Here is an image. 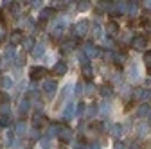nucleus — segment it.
Instances as JSON below:
<instances>
[{
    "mask_svg": "<svg viewBox=\"0 0 151 149\" xmlns=\"http://www.w3.org/2000/svg\"><path fill=\"white\" fill-rule=\"evenodd\" d=\"M149 111H151L149 104H140V106H139V110H137V115H139V119H144V117H147V115H149Z\"/></svg>",
    "mask_w": 151,
    "mask_h": 149,
    "instance_id": "f3484780",
    "label": "nucleus"
},
{
    "mask_svg": "<svg viewBox=\"0 0 151 149\" xmlns=\"http://www.w3.org/2000/svg\"><path fill=\"white\" fill-rule=\"evenodd\" d=\"M14 133H16L18 137H24V135L27 133V126H25V122H24V120H20V122H16V128H14Z\"/></svg>",
    "mask_w": 151,
    "mask_h": 149,
    "instance_id": "dca6fc26",
    "label": "nucleus"
},
{
    "mask_svg": "<svg viewBox=\"0 0 151 149\" xmlns=\"http://www.w3.org/2000/svg\"><path fill=\"white\" fill-rule=\"evenodd\" d=\"M58 131H60V126H58V124H52V126H49V133H47V137H49V138L58 137Z\"/></svg>",
    "mask_w": 151,
    "mask_h": 149,
    "instance_id": "b1692460",
    "label": "nucleus"
},
{
    "mask_svg": "<svg viewBox=\"0 0 151 149\" xmlns=\"http://www.w3.org/2000/svg\"><path fill=\"white\" fill-rule=\"evenodd\" d=\"M92 149H99V144H93V145H92Z\"/></svg>",
    "mask_w": 151,
    "mask_h": 149,
    "instance_id": "3c124183",
    "label": "nucleus"
},
{
    "mask_svg": "<svg viewBox=\"0 0 151 149\" xmlns=\"http://www.w3.org/2000/svg\"><path fill=\"white\" fill-rule=\"evenodd\" d=\"M113 11L115 13H121V14H124V13H128V2H122V0H119V2H113Z\"/></svg>",
    "mask_w": 151,
    "mask_h": 149,
    "instance_id": "ddd939ff",
    "label": "nucleus"
},
{
    "mask_svg": "<svg viewBox=\"0 0 151 149\" xmlns=\"http://www.w3.org/2000/svg\"><path fill=\"white\" fill-rule=\"evenodd\" d=\"M78 59H79V63H81V67H85V65H88V58H86V56L81 52L79 56H78Z\"/></svg>",
    "mask_w": 151,
    "mask_h": 149,
    "instance_id": "4c0bfd02",
    "label": "nucleus"
},
{
    "mask_svg": "<svg viewBox=\"0 0 151 149\" xmlns=\"http://www.w3.org/2000/svg\"><path fill=\"white\" fill-rule=\"evenodd\" d=\"M93 113H97V108H96V104H92L88 110H86V113H85V117L86 119H92L93 117Z\"/></svg>",
    "mask_w": 151,
    "mask_h": 149,
    "instance_id": "cd10ccee",
    "label": "nucleus"
},
{
    "mask_svg": "<svg viewBox=\"0 0 151 149\" xmlns=\"http://www.w3.org/2000/svg\"><path fill=\"white\" fill-rule=\"evenodd\" d=\"M93 92H96V86H93L92 83H88V85H86V95H92Z\"/></svg>",
    "mask_w": 151,
    "mask_h": 149,
    "instance_id": "79ce46f5",
    "label": "nucleus"
},
{
    "mask_svg": "<svg viewBox=\"0 0 151 149\" xmlns=\"http://www.w3.org/2000/svg\"><path fill=\"white\" fill-rule=\"evenodd\" d=\"M42 90L45 92V95H47V97H54V95H56V92H58V83H56L54 79H45Z\"/></svg>",
    "mask_w": 151,
    "mask_h": 149,
    "instance_id": "f03ea898",
    "label": "nucleus"
},
{
    "mask_svg": "<svg viewBox=\"0 0 151 149\" xmlns=\"http://www.w3.org/2000/svg\"><path fill=\"white\" fill-rule=\"evenodd\" d=\"M9 124H11V115H2V119H0V126L7 128Z\"/></svg>",
    "mask_w": 151,
    "mask_h": 149,
    "instance_id": "c85d7f7f",
    "label": "nucleus"
},
{
    "mask_svg": "<svg viewBox=\"0 0 151 149\" xmlns=\"http://www.w3.org/2000/svg\"><path fill=\"white\" fill-rule=\"evenodd\" d=\"M106 31H108L110 36H113V34H117V32H119V25H117L115 22H110V24L106 25Z\"/></svg>",
    "mask_w": 151,
    "mask_h": 149,
    "instance_id": "5701e85b",
    "label": "nucleus"
},
{
    "mask_svg": "<svg viewBox=\"0 0 151 149\" xmlns=\"http://www.w3.org/2000/svg\"><path fill=\"white\" fill-rule=\"evenodd\" d=\"M22 43H24V50H27V52L31 50V52H32V47H34V40H32V38H24Z\"/></svg>",
    "mask_w": 151,
    "mask_h": 149,
    "instance_id": "a878e982",
    "label": "nucleus"
},
{
    "mask_svg": "<svg viewBox=\"0 0 151 149\" xmlns=\"http://www.w3.org/2000/svg\"><path fill=\"white\" fill-rule=\"evenodd\" d=\"M14 61V47H7L4 52V65H11Z\"/></svg>",
    "mask_w": 151,
    "mask_h": 149,
    "instance_id": "9b49d317",
    "label": "nucleus"
},
{
    "mask_svg": "<svg viewBox=\"0 0 151 149\" xmlns=\"http://www.w3.org/2000/svg\"><path fill=\"white\" fill-rule=\"evenodd\" d=\"M29 76H31L32 81H36V79H40V77L47 76V68H45V67H32L31 72H29Z\"/></svg>",
    "mask_w": 151,
    "mask_h": 149,
    "instance_id": "0eeeda50",
    "label": "nucleus"
},
{
    "mask_svg": "<svg viewBox=\"0 0 151 149\" xmlns=\"http://www.w3.org/2000/svg\"><path fill=\"white\" fill-rule=\"evenodd\" d=\"M65 31H67V22L65 20H56L54 25H52V29H50V36H52L54 40H58V38L63 36Z\"/></svg>",
    "mask_w": 151,
    "mask_h": 149,
    "instance_id": "f257e3e1",
    "label": "nucleus"
},
{
    "mask_svg": "<svg viewBox=\"0 0 151 149\" xmlns=\"http://www.w3.org/2000/svg\"><path fill=\"white\" fill-rule=\"evenodd\" d=\"M45 122H47V119H45L43 113H34V117H32V124H34V128H40V126H43Z\"/></svg>",
    "mask_w": 151,
    "mask_h": 149,
    "instance_id": "2eb2a0df",
    "label": "nucleus"
},
{
    "mask_svg": "<svg viewBox=\"0 0 151 149\" xmlns=\"http://www.w3.org/2000/svg\"><path fill=\"white\" fill-rule=\"evenodd\" d=\"M29 108H31L29 99H27V97H25V99H22V102H20V113H27Z\"/></svg>",
    "mask_w": 151,
    "mask_h": 149,
    "instance_id": "bb28decb",
    "label": "nucleus"
},
{
    "mask_svg": "<svg viewBox=\"0 0 151 149\" xmlns=\"http://www.w3.org/2000/svg\"><path fill=\"white\" fill-rule=\"evenodd\" d=\"M83 90H85V86L81 85V81L78 83V86H76V92H74V94L76 95H78V97H81V94H83Z\"/></svg>",
    "mask_w": 151,
    "mask_h": 149,
    "instance_id": "58836bf2",
    "label": "nucleus"
},
{
    "mask_svg": "<svg viewBox=\"0 0 151 149\" xmlns=\"http://www.w3.org/2000/svg\"><path fill=\"white\" fill-rule=\"evenodd\" d=\"M137 13H139V4L137 2H128V14L137 16Z\"/></svg>",
    "mask_w": 151,
    "mask_h": 149,
    "instance_id": "aec40b11",
    "label": "nucleus"
},
{
    "mask_svg": "<svg viewBox=\"0 0 151 149\" xmlns=\"http://www.w3.org/2000/svg\"><path fill=\"white\" fill-rule=\"evenodd\" d=\"M146 38H144V36H137V38H133V40H131V47H133V49H137V50H144L146 49Z\"/></svg>",
    "mask_w": 151,
    "mask_h": 149,
    "instance_id": "1a4fd4ad",
    "label": "nucleus"
},
{
    "mask_svg": "<svg viewBox=\"0 0 151 149\" xmlns=\"http://www.w3.org/2000/svg\"><path fill=\"white\" fill-rule=\"evenodd\" d=\"M135 95H137L139 99H147V97H151V92L146 90V88H139V90L135 92Z\"/></svg>",
    "mask_w": 151,
    "mask_h": 149,
    "instance_id": "412c9836",
    "label": "nucleus"
},
{
    "mask_svg": "<svg viewBox=\"0 0 151 149\" xmlns=\"http://www.w3.org/2000/svg\"><path fill=\"white\" fill-rule=\"evenodd\" d=\"M146 7H147V9H151V0H149V2H146Z\"/></svg>",
    "mask_w": 151,
    "mask_h": 149,
    "instance_id": "8fccbe9b",
    "label": "nucleus"
},
{
    "mask_svg": "<svg viewBox=\"0 0 151 149\" xmlns=\"http://www.w3.org/2000/svg\"><path fill=\"white\" fill-rule=\"evenodd\" d=\"M70 90H72V86H70V85H65V88H63V92H61V99H67V97L70 95Z\"/></svg>",
    "mask_w": 151,
    "mask_h": 149,
    "instance_id": "473e14b6",
    "label": "nucleus"
},
{
    "mask_svg": "<svg viewBox=\"0 0 151 149\" xmlns=\"http://www.w3.org/2000/svg\"><path fill=\"white\" fill-rule=\"evenodd\" d=\"M110 133L115 137V138H121V137L124 135V126H122V124H111Z\"/></svg>",
    "mask_w": 151,
    "mask_h": 149,
    "instance_id": "f8f14e48",
    "label": "nucleus"
},
{
    "mask_svg": "<svg viewBox=\"0 0 151 149\" xmlns=\"http://www.w3.org/2000/svg\"><path fill=\"white\" fill-rule=\"evenodd\" d=\"M81 76H83L85 79H90V77H92V67H90V65L81 67Z\"/></svg>",
    "mask_w": 151,
    "mask_h": 149,
    "instance_id": "393cba45",
    "label": "nucleus"
},
{
    "mask_svg": "<svg viewBox=\"0 0 151 149\" xmlns=\"http://www.w3.org/2000/svg\"><path fill=\"white\" fill-rule=\"evenodd\" d=\"M52 16H54V9H52V7H43V9L40 11V20H42V22L50 20Z\"/></svg>",
    "mask_w": 151,
    "mask_h": 149,
    "instance_id": "4468645a",
    "label": "nucleus"
},
{
    "mask_svg": "<svg viewBox=\"0 0 151 149\" xmlns=\"http://www.w3.org/2000/svg\"><path fill=\"white\" fill-rule=\"evenodd\" d=\"M2 86H4L6 90H9V88L13 86V81H11L9 77H4V79H2Z\"/></svg>",
    "mask_w": 151,
    "mask_h": 149,
    "instance_id": "e433bc0d",
    "label": "nucleus"
},
{
    "mask_svg": "<svg viewBox=\"0 0 151 149\" xmlns=\"http://www.w3.org/2000/svg\"><path fill=\"white\" fill-rule=\"evenodd\" d=\"M144 63H146L147 68H151V50H146V54H144Z\"/></svg>",
    "mask_w": 151,
    "mask_h": 149,
    "instance_id": "2f4dec72",
    "label": "nucleus"
},
{
    "mask_svg": "<svg viewBox=\"0 0 151 149\" xmlns=\"http://www.w3.org/2000/svg\"><path fill=\"white\" fill-rule=\"evenodd\" d=\"M88 7H90V2H86V0H83V2L78 4V9H79V11H86Z\"/></svg>",
    "mask_w": 151,
    "mask_h": 149,
    "instance_id": "c9c22d12",
    "label": "nucleus"
},
{
    "mask_svg": "<svg viewBox=\"0 0 151 149\" xmlns=\"http://www.w3.org/2000/svg\"><path fill=\"white\" fill-rule=\"evenodd\" d=\"M24 42V32L22 31H13L11 34H9V43H11V47H16V45H20Z\"/></svg>",
    "mask_w": 151,
    "mask_h": 149,
    "instance_id": "423d86ee",
    "label": "nucleus"
},
{
    "mask_svg": "<svg viewBox=\"0 0 151 149\" xmlns=\"http://www.w3.org/2000/svg\"><path fill=\"white\" fill-rule=\"evenodd\" d=\"M113 147H115V149H126V145H124V144H122L121 140H117V142H115V145H113Z\"/></svg>",
    "mask_w": 151,
    "mask_h": 149,
    "instance_id": "a18cd8bd",
    "label": "nucleus"
},
{
    "mask_svg": "<svg viewBox=\"0 0 151 149\" xmlns=\"http://www.w3.org/2000/svg\"><path fill=\"white\" fill-rule=\"evenodd\" d=\"M88 29H90V24L86 20H81V22H78L74 25V34L76 36H85L88 32Z\"/></svg>",
    "mask_w": 151,
    "mask_h": 149,
    "instance_id": "39448f33",
    "label": "nucleus"
},
{
    "mask_svg": "<svg viewBox=\"0 0 151 149\" xmlns=\"http://www.w3.org/2000/svg\"><path fill=\"white\" fill-rule=\"evenodd\" d=\"M113 59H115L117 65H122V63H124V56H122V54H115V56H113Z\"/></svg>",
    "mask_w": 151,
    "mask_h": 149,
    "instance_id": "a19ab883",
    "label": "nucleus"
},
{
    "mask_svg": "<svg viewBox=\"0 0 151 149\" xmlns=\"http://www.w3.org/2000/svg\"><path fill=\"white\" fill-rule=\"evenodd\" d=\"M31 4H32V7H36V9L42 6V2H31Z\"/></svg>",
    "mask_w": 151,
    "mask_h": 149,
    "instance_id": "09e8293b",
    "label": "nucleus"
},
{
    "mask_svg": "<svg viewBox=\"0 0 151 149\" xmlns=\"http://www.w3.org/2000/svg\"><path fill=\"white\" fill-rule=\"evenodd\" d=\"M67 70H68L67 61H58V63H56V65L52 67V74H54V76H58V77L67 76Z\"/></svg>",
    "mask_w": 151,
    "mask_h": 149,
    "instance_id": "20e7f679",
    "label": "nucleus"
},
{
    "mask_svg": "<svg viewBox=\"0 0 151 149\" xmlns=\"http://www.w3.org/2000/svg\"><path fill=\"white\" fill-rule=\"evenodd\" d=\"M83 113H85V106L79 104V106H78V115H83Z\"/></svg>",
    "mask_w": 151,
    "mask_h": 149,
    "instance_id": "de8ad7c7",
    "label": "nucleus"
},
{
    "mask_svg": "<svg viewBox=\"0 0 151 149\" xmlns=\"http://www.w3.org/2000/svg\"><path fill=\"white\" fill-rule=\"evenodd\" d=\"M101 95H103V97L111 95V86H110V85H104V86L101 88Z\"/></svg>",
    "mask_w": 151,
    "mask_h": 149,
    "instance_id": "7c9ffc66",
    "label": "nucleus"
},
{
    "mask_svg": "<svg viewBox=\"0 0 151 149\" xmlns=\"http://www.w3.org/2000/svg\"><path fill=\"white\" fill-rule=\"evenodd\" d=\"M6 38V27L2 25V24H0V42H2Z\"/></svg>",
    "mask_w": 151,
    "mask_h": 149,
    "instance_id": "37998d69",
    "label": "nucleus"
},
{
    "mask_svg": "<svg viewBox=\"0 0 151 149\" xmlns=\"http://www.w3.org/2000/svg\"><path fill=\"white\" fill-rule=\"evenodd\" d=\"M101 129H103V131H110V129H111V122L108 119H104L103 124H101Z\"/></svg>",
    "mask_w": 151,
    "mask_h": 149,
    "instance_id": "72a5a7b5",
    "label": "nucleus"
},
{
    "mask_svg": "<svg viewBox=\"0 0 151 149\" xmlns=\"http://www.w3.org/2000/svg\"><path fill=\"white\" fill-rule=\"evenodd\" d=\"M147 133H149V124H146V122H139V124H137V135L146 137Z\"/></svg>",
    "mask_w": 151,
    "mask_h": 149,
    "instance_id": "a211bd4d",
    "label": "nucleus"
},
{
    "mask_svg": "<svg viewBox=\"0 0 151 149\" xmlns=\"http://www.w3.org/2000/svg\"><path fill=\"white\" fill-rule=\"evenodd\" d=\"M0 111H2V115H9V113H11V108H9V104H7V102H4L2 106H0Z\"/></svg>",
    "mask_w": 151,
    "mask_h": 149,
    "instance_id": "f704fd0d",
    "label": "nucleus"
},
{
    "mask_svg": "<svg viewBox=\"0 0 151 149\" xmlns=\"http://www.w3.org/2000/svg\"><path fill=\"white\" fill-rule=\"evenodd\" d=\"M129 77L133 79V81H139V79H140V74L137 72V65H135V63L129 67Z\"/></svg>",
    "mask_w": 151,
    "mask_h": 149,
    "instance_id": "4be33fe9",
    "label": "nucleus"
},
{
    "mask_svg": "<svg viewBox=\"0 0 151 149\" xmlns=\"http://www.w3.org/2000/svg\"><path fill=\"white\" fill-rule=\"evenodd\" d=\"M58 137H60L61 142H68V140L72 138V129H70V128H65V126H60Z\"/></svg>",
    "mask_w": 151,
    "mask_h": 149,
    "instance_id": "6e6552de",
    "label": "nucleus"
},
{
    "mask_svg": "<svg viewBox=\"0 0 151 149\" xmlns=\"http://www.w3.org/2000/svg\"><path fill=\"white\" fill-rule=\"evenodd\" d=\"M72 117H74V104L68 102L67 108L63 110V119H65V120H72Z\"/></svg>",
    "mask_w": 151,
    "mask_h": 149,
    "instance_id": "6ab92c4d",
    "label": "nucleus"
},
{
    "mask_svg": "<svg viewBox=\"0 0 151 149\" xmlns=\"http://www.w3.org/2000/svg\"><path fill=\"white\" fill-rule=\"evenodd\" d=\"M31 138H32V140H36V138H40V133H38V129H34V131H32Z\"/></svg>",
    "mask_w": 151,
    "mask_h": 149,
    "instance_id": "49530a36",
    "label": "nucleus"
},
{
    "mask_svg": "<svg viewBox=\"0 0 151 149\" xmlns=\"http://www.w3.org/2000/svg\"><path fill=\"white\" fill-rule=\"evenodd\" d=\"M74 45H76V42H74V40H68V42H67V43H65V45H63V47H65V49H68V50H70V49H74Z\"/></svg>",
    "mask_w": 151,
    "mask_h": 149,
    "instance_id": "c03bdc74",
    "label": "nucleus"
},
{
    "mask_svg": "<svg viewBox=\"0 0 151 149\" xmlns=\"http://www.w3.org/2000/svg\"><path fill=\"white\" fill-rule=\"evenodd\" d=\"M83 54L86 56L88 59H93V58H97V56H99V49L93 43H85L83 45Z\"/></svg>",
    "mask_w": 151,
    "mask_h": 149,
    "instance_id": "7ed1b4c3",
    "label": "nucleus"
},
{
    "mask_svg": "<svg viewBox=\"0 0 151 149\" xmlns=\"http://www.w3.org/2000/svg\"><path fill=\"white\" fill-rule=\"evenodd\" d=\"M108 111H110L108 102H103V106H101V115H103V117H106V115H108Z\"/></svg>",
    "mask_w": 151,
    "mask_h": 149,
    "instance_id": "ea45409f",
    "label": "nucleus"
},
{
    "mask_svg": "<svg viewBox=\"0 0 151 149\" xmlns=\"http://www.w3.org/2000/svg\"><path fill=\"white\" fill-rule=\"evenodd\" d=\"M147 117H149V124H151V111H149V115H147Z\"/></svg>",
    "mask_w": 151,
    "mask_h": 149,
    "instance_id": "603ef678",
    "label": "nucleus"
},
{
    "mask_svg": "<svg viewBox=\"0 0 151 149\" xmlns=\"http://www.w3.org/2000/svg\"><path fill=\"white\" fill-rule=\"evenodd\" d=\"M43 52H45V43L43 42L34 43V47H32V56H34V58H42Z\"/></svg>",
    "mask_w": 151,
    "mask_h": 149,
    "instance_id": "9d476101",
    "label": "nucleus"
},
{
    "mask_svg": "<svg viewBox=\"0 0 151 149\" xmlns=\"http://www.w3.org/2000/svg\"><path fill=\"white\" fill-rule=\"evenodd\" d=\"M92 34L96 36V38H101V36H103V27L99 24H96V25H93V32Z\"/></svg>",
    "mask_w": 151,
    "mask_h": 149,
    "instance_id": "c756f323",
    "label": "nucleus"
}]
</instances>
